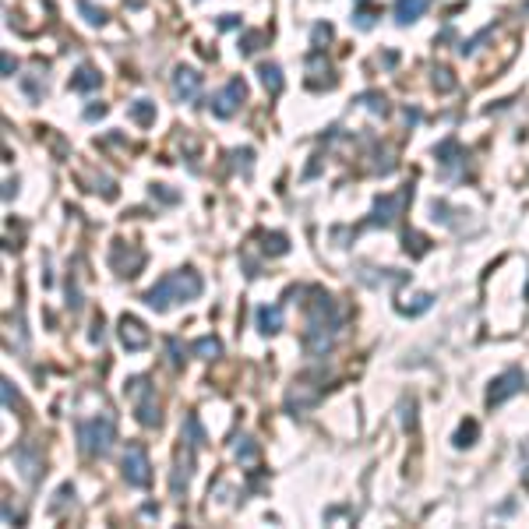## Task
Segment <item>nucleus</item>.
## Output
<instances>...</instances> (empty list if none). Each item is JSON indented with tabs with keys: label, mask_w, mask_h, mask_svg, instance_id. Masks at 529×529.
I'll return each mask as SVG.
<instances>
[{
	"label": "nucleus",
	"mask_w": 529,
	"mask_h": 529,
	"mask_svg": "<svg viewBox=\"0 0 529 529\" xmlns=\"http://www.w3.org/2000/svg\"><path fill=\"white\" fill-rule=\"evenodd\" d=\"M342 328V315L328 293L315 290V300L307 303V328H303V350L307 357H325Z\"/></svg>",
	"instance_id": "f257e3e1"
},
{
	"label": "nucleus",
	"mask_w": 529,
	"mask_h": 529,
	"mask_svg": "<svg viewBox=\"0 0 529 529\" xmlns=\"http://www.w3.org/2000/svg\"><path fill=\"white\" fill-rule=\"evenodd\" d=\"M194 297H201V275L194 268H180V272L163 275L159 283L145 293V303L152 310H166L177 300H194Z\"/></svg>",
	"instance_id": "f03ea898"
},
{
	"label": "nucleus",
	"mask_w": 529,
	"mask_h": 529,
	"mask_svg": "<svg viewBox=\"0 0 529 529\" xmlns=\"http://www.w3.org/2000/svg\"><path fill=\"white\" fill-rule=\"evenodd\" d=\"M113 441H117V420H113V413H99V417L78 420V448L88 459L110 455Z\"/></svg>",
	"instance_id": "7ed1b4c3"
},
{
	"label": "nucleus",
	"mask_w": 529,
	"mask_h": 529,
	"mask_svg": "<svg viewBox=\"0 0 529 529\" xmlns=\"http://www.w3.org/2000/svg\"><path fill=\"white\" fill-rule=\"evenodd\" d=\"M123 392H128L131 406H134V417H138L141 427H159V402H155V385H152L145 375L131 378Z\"/></svg>",
	"instance_id": "20e7f679"
},
{
	"label": "nucleus",
	"mask_w": 529,
	"mask_h": 529,
	"mask_svg": "<svg viewBox=\"0 0 529 529\" xmlns=\"http://www.w3.org/2000/svg\"><path fill=\"white\" fill-rule=\"evenodd\" d=\"M123 480H128V487H138V490L152 483V466H148V452L141 441H131L123 448Z\"/></svg>",
	"instance_id": "39448f33"
},
{
	"label": "nucleus",
	"mask_w": 529,
	"mask_h": 529,
	"mask_svg": "<svg viewBox=\"0 0 529 529\" xmlns=\"http://www.w3.org/2000/svg\"><path fill=\"white\" fill-rule=\"evenodd\" d=\"M247 99V85H243V78H230L219 92H215V99H212V113L215 117H233L237 110H240V103Z\"/></svg>",
	"instance_id": "423d86ee"
},
{
	"label": "nucleus",
	"mask_w": 529,
	"mask_h": 529,
	"mask_svg": "<svg viewBox=\"0 0 529 529\" xmlns=\"http://www.w3.org/2000/svg\"><path fill=\"white\" fill-rule=\"evenodd\" d=\"M522 385H526V375H522L519 367L505 370V375H501V378H494V385L487 388V406L494 410V406H501V402H508L512 395L522 392Z\"/></svg>",
	"instance_id": "0eeeda50"
},
{
	"label": "nucleus",
	"mask_w": 529,
	"mask_h": 529,
	"mask_svg": "<svg viewBox=\"0 0 529 529\" xmlns=\"http://www.w3.org/2000/svg\"><path fill=\"white\" fill-rule=\"evenodd\" d=\"M410 201V188L406 191H399V194H381L375 201V212H370V226H392L399 219V212L402 205Z\"/></svg>",
	"instance_id": "6e6552de"
},
{
	"label": "nucleus",
	"mask_w": 529,
	"mask_h": 529,
	"mask_svg": "<svg viewBox=\"0 0 529 529\" xmlns=\"http://www.w3.org/2000/svg\"><path fill=\"white\" fill-rule=\"evenodd\" d=\"M173 96L180 103H194L201 96V74L194 68H177L173 71Z\"/></svg>",
	"instance_id": "1a4fd4ad"
},
{
	"label": "nucleus",
	"mask_w": 529,
	"mask_h": 529,
	"mask_svg": "<svg viewBox=\"0 0 529 529\" xmlns=\"http://www.w3.org/2000/svg\"><path fill=\"white\" fill-rule=\"evenodd\" d=\"M148 328L138 321V318H131V315H123L120 318V342H123V350H131V353H138V350H145L148 346Z\"/></svg>",
	"instance_id": "9d476101"
},
{
	"label": "nucleus",
	"mask_w": 529,
	"mask_h": 529,
	"mask_svg": "<svg viewBox=\"0 0 529 529\" xmlns=\"http://www.w3.org/2000/svg\"><path fill=\"white\" fill-rule=\"evenodd\" d=\"M258 328L265 332V335H275V332H283V307L279 303H265V307H258Z\"/></svg>",
	"instance_id": "9b49d317"
},
{
	"label": "nucleus",
	"mask_w": 529,
	"mask_h": 529,
	"mask_svg": "<svg viewBox=\"0 0 529 529\" xmlns=\"http://www.w3.org/2000/svg\"><path fill=\"white\" fill-rule=\"evenodd\" d=\"M427 8H430V0H395V21H399V25H410V21H417Z\"/></svg>",
	"instance_id": "f8f14e48"
},
{
	"label": "nucleus",
	"mask_w": 529,
	"mask_h": 529,
	"mask_svg": "<svg viewBox=\"0 0 529 529\" xmlns=\"http://www.w3.org/2000/svg\"><path fill=\"white\" fill-rule=\"evenodd\" d=\"M191 466H194V448H188V455L177 459V470H173V494H183L188 490V480H191Z\"/></svg>",
	"instance_id": "ddd939ff"
},
{
	"label": "nucleus",
	"mask_w": 529,
	"mask_h": 529,
	"mask_svg": "<svg viewBox=\"0 0 529 529\" xmlns=\"http://www.w3.org/2000/svg\"><path fill=\"white\" fill-rule=\"evenodd\" d=\"M434 155H438V163H441V166H448V170H455V166L466 159V155H462V145H459L455 138L441 141L438 148H434Z\"/></svg>",
	"instance_id": "4468645a"
},
{
	"label": "nucleus",
	"mask_w": 529,
	"mask_h": 529,
	"mask_svg": "<svg viewBox=\"0 0 529 529\" xmlns=\"http://www.w3.org/2000/svg\"><path fill=\"white\" fill-rule=\"evenodd\" d=\"M71 88L74 92H92V88H99V71L92 68V64H81L71 78Z\"/></svg>",
	"instance_id": "2eb2a0df"
},
{
	"label": "nucleus",
	"mask_w": 529,
	"mask_h": 529,
	"mask_svg": "<svg viewBox=\"0 0 529 529\" xmlns=\"http://www.w3.org/2000/svg\"><path fill=\"white\" fill-rule=\"evenodd\" d=\"M258 74H261V85L272 92V96H279V92H283V71H279V64H261Z\"/></svg>",
	"instance_id": "dca6fc26"
},
{
	"label": "nucleus",
	"mask_w": 529,
	"mask_h": 529,
	"mask_svg": "<svg viewBox=\"0 0 529 529\" xmlns=\"http://www.w3.org/2000/svg\"><path fill=\"white\" fill-rule=\"evenodd\" d=\"M219 353H223V342L215 335H205V339L194 342V357H201V360H215Z\"/></svg>",
	"instance_id": "f3484780"
},
{
	"label": "nucleus",
	"mask_w": 529,
	"mask_h": 529,
	"mask_svg": "<svg viewBox=\"0 0 529 529\" xmlns=\"http://www.w3.org/2000/svg\"><path fill=\"white\" fill-rule=\"evenodd\" d=\"M183 427H188V448H201L205 445V430H201V423H198V417L194 413H188V420H183Z\"/></svg>",
	"instance_id": "a211bd4d"
},
{
	"label": "nucleus",
	"mask_w": 529,
	"mask_h": 529,
	"mask_svg": "<svg viewBox=\"0 0 529 529\" xmlns=\"http://www.w3.org/2000/svg\"><path fill=\"white\" fill-rule=\"evenodd\" d=\"M128 110H131V117H134L138 123H152V120H155V103H148V99H134Z\"/></svg>",
	"instance_id": "6ab92c4d"
},
{
	"label": "nucleus",
	"mask_w": 529,
	"mask_h": 529,
	"mask_svg": "<svg viewBox=\"0 0 529 529\" xmlns=\"http://www.w3.org/2000/svg\"><path fill=\"white\" fill-rule=\"evenodd\" d=\"M78 11L85 14V21H88V25H106V11H103V8H96L92 0H78Z\"/></svg>",
	"instance_id": "aec40b11"
},
{
	"label": "nucleus",
	"mask_w": 529,
	"mask_h": 529,
	"mask_svg": "<svg viewBox=\"0 0 529 529\" xmlns=\"http://www.w3.org/2000/svg\"><path fill=\"white\" fill-rule=\"evenodd\" d=\"M261 240H265V243H261V247H265V254H286V251H290V243H286L283 233H272V237L265 233Z\"/></svg>",
	"instance_id": "412c9836"
},
{
	"label": "nucleus",
	"mask_w": 529,
	"mask_h": 529,
	"mask_svg": "<svg viewBox=\"0 0 529 529\" xmlns=\"http://www.w3.org/2000/svg\"><path fill=\"white\" fill-rule=\"evenodd\" d=\"M477 430H480V427H477V420L462 423V427H459V434H455V445H459V448H470V445H473V438H477Z\"/></svg>",
	"instance_id": "4be33fe9"
},
{
	"label": "nucleus",
	"mask_w": 529,
	"mask_h": 529,
	"mask_svg": "<svg viewBox=\"0 0 529 529\" xmlns=\"http://www.w3.org/2000/svg\"><path fill=\"white\" fill-rule=\"evenodd\" d=\"M434 85H438L441 92H452V88H455V78H452V71H448V68H438V71H434Z\"/></svg>",
	"instance_id": "5701e85b"
},
{
	"label": "nucleus",
	"mask_w": 529,
	"mask_h": 529,
	"mask_svg": "<svg viewBox=\"0 0 529 529\" xmlns=\"http://www.w3.org/2000/svg\"><path fill=\"white\" fill-rule=\"evenodd\" d=\"M406 251H413V254H427V240L420 237V233H406Z\"/></svg>",
	"instance_id": "b1692460"
},
{
	"label": "nucleus",
	"mask_w": 529,
	"mask_h": 529,
	"mask_svg": "<svg viewBox=\"0 0 529 529\" xmlns=\"http://www.w3.org/2000/svg\"><path fill=\"white\" fill-rule=\"evenodd\" d=\"M254 455H258V445H254L251 438H243V445H237V459H240V462H251Z\"/></svg>",
	"instance_id": "393cba45"
},
{
	"label": "nucleus",
	"mask_w": 529,
	"mask_h": 529,
	"mask_svg": "<svg viewBox=\"0 0 529 529\" xmlns=\"http://www.w3.org/2000/svg\"><path fill=\"white\" fill-rule=\"evenodd\" d=\"M258 43H261V36H258V32L243 36V43H240V53H254V50H258Z\"/></svg>",
	"instance_id": "a878e982"
},
{
	"label": "nucleus",
	"mask_w": 529,
	"mask_h": 529,
	"mask_svg": "<svg viewBox=\"0 0 529 529\" xmlns=\"http://www.w3.org/2000/svg\"><path fill=\"white\" fill-rule=\"evenodd\" d=\"M363 103H367V106H370V110H375V113H385V110H388V106H385V99H381V96H363Z\"/></svg>",
	"instance_id": "bb28decb"
},
{
	"label": "nucleus",
	"mask_w": 529,
	"mask_h": 529,
	"mask_svg": "<svg viewBox=\"0 0 529 529\" xmlns=\"http://www.w3.org/2000/svg\"><path fill=\"white\" fill-rule=\"evenodd\" d=\"M166 350H170V360H173V367H177V363L183 360V357H180V342H177V339H166Z\"/></svg>",
	"instance_id": "cd10ccee"
},
{
	"label": "nucleus",
	"mask_w": 529,
	"mask_h": 529,
	"mask_svg": "<svg viewBox=\"0 0 529 529\" xmlns=\"http://www.w3.org/2000/svg\"><path fill=\"white\" fill-rule=\"evenodd\" d=\"M4 406H8V410L18 406V392L11 388V381H4Z\"/></svg>",
	"instance_id": "c85d7f7f"
},
{
	"label": "nucleus",
	"mask_w": 529,
	"mask_h": 529,
	"mask_svg": "<svg viewBox=\"0 0 529 529\" xmlns=\"http://www.w3.org/2000/svg\"><path fill=\"white\" fill-rule=\"evenodd\" d=\"M328 36H332L328 25H315V43H321V39H328Z\"/></svg>",
	"instance_id": "c756f323"
},
{
	"label": "nucleus",
	"mask_w": 529,
	"mask_h": 529,
	"mask_svg": "<svg viewBox=\"0 0 529 529\" xmlns=\"http://www.w3.org/2000/svg\"><path fill=\"white\" fill-rule=\"evenodd\" d=\"M103 113H106V106H92L85 117H88V120H96V117H103Z\"/></svg>",
	"instance_id": "7c9ffc66"
}]
</instances>
